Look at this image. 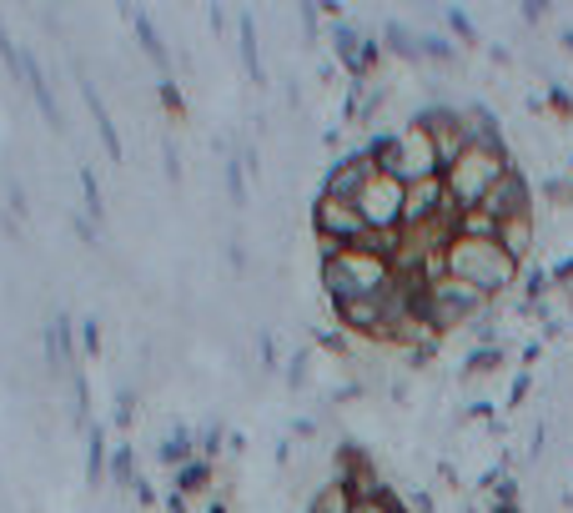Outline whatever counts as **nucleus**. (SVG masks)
Masks as SVG:
<instances>
[{
  "mask_svg": "<svg viewBox=\"0 0 573 513\" xmlns=\"http://www.w3.org/2000/svg\"><path fill=\"white\" fill-rule=\"evenodd\" d=\"M493 222H513V217H534V201H528V182H523V171H503L493 186H488V197L478 201Z\"/></svg>",
  "mask_w": 573,
  "mask_h": 513,
  "instance_id": "8",
  "label": "nucleus"
},
{
  "mask_svg": "<svg viewBox=\"0 0 573 513\" xmlns=\"http://www.w3.org/2000/svg\"><path fill=\"white\" fill-rule=\"evenodd\" d=\"M503 171H509V151H478V146H468V151L443 171V182H448V192H453L458 207L468 211V207H478V201L488 197V186H493Z\"/></svg>",
  "mask_w": 573,
  "mask_h": 513,
  "instance_id": "4",
  "label": "nucleus"
},
{
  "mask_svg": "<svg viewBox=\"0 0 573 513\" xmlns=\"http://www.w3.org/2000/svg\"><path fill=\"white\" fill-rule=\"evenodd\" d=\"M493 513H523V509H519V503H498Z\"/></svg>",
  "mask_w": 573,
  "mask_h": 513,
  "instance_id": "44",
  "label": "nucleus"
},
{
  "mask_svg": "<svg viewBox=\"0 0 573 513\" xmlns=\"http://www.w3.org/2000/svg\"><path fill=\"white\" fill-rule=\"evenodd\" d=\"M378 176V161H373V151H352V157H342L338 167L327 171V186L322 197H338V201H357L363 197V186Z\"/></svg>",
  "mask_w": 573,
  "mask_h": 513,
  "instance_id": "10",
  "label": "nucleus"
},
{
  "mask_svg": "<svg viewBox=\"0 0 573 513\" xmlns=\"http://www.w3.org/2000/svg\"><path fill=\"white\" fill-rule=\"evenodd\" d=\"M207 513H227V509H222V503H211V509H207Z\"/></svg>",
  "mask_w": 573,
  "mask_h": 513,
  "instance_id": "46",
  "label": "nucleus"
},
{
  "mask_svg": "<svg viewBox=\"0 0 573 513\" xmlns=\"http://www.w3.org/2000/svg\"><path fill=\"white\" fill-rule=\"evenodd\" d=\"M131 403H136V398H131V393H121V398H117V423H121V428H126V423H131Z\"/></svg>",
  "mask_w": 573,
  "mask_h": 513,
  "instance_id": "40",
  "label": "nucleus"
},
{
  "mask_svg": "<svg viewBox=\"0 0 573 513\" xmlns=\"http://www.w3.org/2000/svg\"><path fill=\"white\" fill-rule=\"evenodd\" d=\"M352 513H403V503L392 499V493H382V499H363V503H352Z\"/></svg>",
  "mask_w": 573,
  "mask_h": 513,
  "instance_id": "33",
  "label": "nucleus"
},
{
  "mask_svg": "<svg viewBox=\"0 0 573 513\" xmlns=\"http://www.w3.org/2000/svg\"><path fill=\"white\" fill-rule=\"evenodd\" d=\"M488 303L478 288H468V282H458V277H438V282H428V292H423V303H417V313L428 317L438 332H453L458 322H468L478 307Z\"/></svg>",
  "mask_w": 573,
  "mask_h": 513,
  "instance_id": "5",
  "label": "nucleus"
},
{
  "mask_svg": "<svg viewBox=\"0 0 573 513\" xmlns=\"http://www.w3.org/2000/svg\"><path fill=\"white\" fill-rule=\"evenodd\" d=\"M21 76H26V86H31V96H36V106H40V117L51 121H61V111H56V96H51V86H46V71L36 66V56L31 51H21Z\"/></svg>",
  "mask_w": 573,
  "mask_h": 513,
  "instance_id": "15",
  "label": "nucleus"
},
{
  "mask_svg": "<svg viewBox=\"0 0 573 513\" xmlns=\"http://www.w3.org/2000/svg\"><path fill=\"white\" fill-rule=\"evenodd\" d=\"M544 197L553 201V207H569V201H573V182H569V176H548V182H544Z\"/></svg>",
  "mask_w": 573,
  "mask_h": 513,
  "instance_id": "29",
  "label": "nucleus"
},
{
  "mask_svg": "<svg viewBox=\"0 0 573 513\" xmlns=\"http://www.w3.org/2000/svg\"><path fill=\"white\" fill-rule=\"evenodd\" d=\"M81 192H86V211H92L96 227H101L106 207H101V186H96V171H92V167H81Z\"/></svg>",
  "mask_w": 573,
  "mask_h": 513,
  "instance_id": "28",
  "label": "nucleus"
},
{
  "mask_svg": "<svg viewBox=\"0 0 573 513\" xmlns=\"http://www.w3.org/2000/svg\"><path fill=\"white\" fill-rule=\"evenodd\" d=\"M167 509H171V513H192V509H186V493H176V488H171V499H167Z\"/></svg>",
  "mask_w": 573,
  "mask_h": 513,
  "instance_id": "43",
  "label": "nucleus"
},
{
  "mask_svg": "<svg viewBox=\"0 0 573 513\" xmlns=\"http://www.w3.org/2000/svg\"><path fill=\"white\" fill-rule=\"evenodd\" d=\"M313 227H317V237H322V242H338V247L363 242V232H367L357 201H338V197H322V201H317Z\"/></svg>",
  "mask_w": 573,
  "mask_h": 513,
  "instance_id": "7",
  "label": "nucleus"
},
{
  "mask_svg": "<svg viewBox=\"0 0 573 513\" xmlns=\"http://www.w3.org/2000/svg\"><path fill=\"white\" fill-rule=\"evenodd\" d=\"M227 192H232L236 207L247 201V176H242V161H227Z\"/></svg>",
  "mask_w": 573,
  "mask_h": 513,
  "instance_id": "31",
  "label": "nucleus"
},
{
  "mask_svg": "<svg viewBox=\"0 0 573 513\" xmlns=\"http://www.w3.org/2000/svg\"><path fill=\"white\" fill-rule=\"evenodd\" d=\"M513 403H523V398H528V372H519V378H513Z\"/></svg>",
  "mask_w": 573,
  "mask_h": 513,
  "instance_id": "42",
  "label": "nucleus"
},
{
  "mask_svg": "<svg viewBox=\"0 0 573 513\" xmlns=\"http://www.w3.org/2000/svg\"><path fill=\"white\" fill-rule=\"evenodd\" d=\"M458 121H463L468 146H478V151H503V132H498V117L488 111V106H463Z\"/></svg>",
  "mask_w": 573,
  "mask_h": 513,
  "instance_id": "14",
  "label": "nucleus"
},
{
  "mask_svg": "<svg viewBox=\"0 0 573 513\" xmlns=\"http://www.w3.org/2000/svg\"><path fill=\"white\" fill-rule=\"evenodd\" d=\"M382 36H388V51L392 56H407V61H417V56H423V46H417V36L407 26H398V21H392L388 30H382Z\"/></svg>",
  "mask_w": 573,
  "mask_h": 513,
  "instance_id": "25",
  "label": "nucleus"
},
{
  "mask_svg": "<svg viewBox=\"0 0 573 513\" xmlns=\"http://www.w3.org/2000/svg\"><path fill=\"white\" fill-rule=\"evenodd\" d=\"M86 101H92V111H96V132H101V146H106V157L111 161H121V136H117V121L106 117V101L86 86Z\"/></svg>",
  "mask_w": 573,
  "mask_h": 513,
  "instance_id": "20",
  "label": "nucleus"
},
{
  "mask_svg": "<svg viewBox=\"0 0 573 513\" xmlns=\"http://www.w3.org/2000/svg\"><path fill=\"white\" fill-rule=\"evenodd\" d=\"M403 197L407 186L398 182V176H373V182L363 186V197H357V211H363V222L373 227V232H398L403 227Z\"/></svg>",
  "mask_w": 573,
  "mask_h": 513,
  "instance_id": "6",
  "label": "nucleus"
},
{
  "mask_svg": "<svg viewBox=\"0 0 573 513\" xmlns=\"http://www.w3.org/2000/svg\"><path fill=\"white\" fill-rule=\"evenodd\" d=\"M307 513H352V493L332 478V484H322V493L313 499V509H307Z\"/></svg>",
  "mask_w": 573,
  "mask_h": 513,
  "instance_id": "24",
  "label": "nucleus"
},
{
  "mask_svg": "<svg viewBox=\"0 0 573 513\" xmlns=\"http://www.w3.org/2000/svg\"><path fill=\"white\" fill-rule=\"evenodd\" d=\"M453 201V192H448L443 176H428V182H413L403 197V227H428L438 222V211Z\"/></svg>",
  "mask_w": 573,
  "mask_h": 513,
  "instance_id": "11",
  "label": "nucleus"
},
{
  "mask_svg": "<svg viewBox=\"0 0 573 513\" xmlns=\"http://www.w3.org/2000/svg\"><path fill=\"white\" fill-rule=\"evenodd\" d=\"M338 322L357 338H378L388 342V313H382V297H363V303H338Z\"/></svg>",
  "mask_w": 573,
  "mask_h": 513,
  "instance_id": "13",
  "label": "nucleus"
},
{
  "mask_svg": "<svg viewBox=\"0 0 573 513\" xmlns=\"http://www.w3.org/2000/svg\"><path fill=\"white\" fill-rule=\"evenodd\" d=\"M217 448H222V428L211 423V428H202V433H196V453H202V459H211Z\"/></svg>",
  "mask_w": 573,
  "mask_h": 513,
  "instance_id": "35",
  "label": "nucleus"
},
{
  "mask_svg": "<svg viewBox=\"0 0 573 513\" xmlns=\"http://www.w3.org/2000/svg\"><path fill=\"white\" fill-rule=\"evenodd\" d=\"M0 61H5V71H21V51H15V40H11V30H5V21H0Z\"/></svg>",
  "mask_w": 573,
  "mask_h": 513,
  "instance_id": "34",
  "label": "nucleus"
},
{
  "mask_svg": "<svg viewBox=\"0 0 573 513\" xmlns=\"http://www.w3.org/2000/svg\"><path fill=\"white\" fill-rule=\"evenodd\" d=\"M322 288L332 297V307L382 297L392 288V262H382L373 252H357V247H338L322 257Z\"/></svg>",
  "mask_w": 573,
  "mask_h": 513,
  "instance_id": "1",
  "label": "nucleus"
},
{
  "mask_svg": "<svg viewBox=\"0 0 573 513\" xmlns=\"http://www.w3.org/2000/svg\"><path fill=\"white\" fill-rule=\"evenodd\" d=\"M448 26H453L463 40H478V30H473V21H468V15H463V11H448Z\"/></svg>",
  "mask_w": 573,
  "mask_h": 513,
  "instance_id": "36",
  "label": "nucleus"
},
{
  "mask_svg": "<svg viewBox=\"0 0 573 513\" xmlns=\"http://www.w3.org/2000/svg\"><path fill=\"white\" fill-rule=\"evenodd\" d=\"M448 277H458V282L478 288L483 297H493V292H503L513 277H519V262H513V257L498 247V242L453 237V247H448Z\"/></svg>",
  "mask_w": 573,
  "mask_h": 513,
  "instance_id": "3",
  "label": "nucleus"
},
{
  "mask_svg": "<svg viewBox=\"0 0 573 513\" xmlns=\"http://www.w3.org/2000/svg\"><path fill=\"white\" fill-rule=\"evenodd\" d=\"M46 347H51V363L56 368H76V342H71V317L56 313L51 328H46Z\"/></svg>",
  "mask_w": 573,
  "mask_h": 513,
  "instance_id": "17",
  "label": "nucleus"
},
{
  "mask_svg": "<svg viewBox=\"0 0 573 513\" xmlns=\"http://www.w3.org/2000/svg\"><path fill=\"white\" fill-rule=\"evenodd\" d=\"M458 237H468V242H498V222L488 217L483 207H468L463 217H458Z\"/></svg>",
  "mask_w": 573,
  "mask_h": 513,
  "instance_id": "19",
  "label": "nucleus"
},
{
  "mask_svg": "<svg viewBox=\"0 0 573 513\" xmlns=\"http://www.w3.org/2000/svg\"><path fill=\"white\" fill-rule=\"evenodd\" d=\"M111 478H117L121 488H136V463H131V448L126 443L111 453Z\"/></svg>",
  "mask_w": 573,
  "mask_h": 513,
  "instance_id": "27",
  "label": "nucleus"
},
{
  "mask_svg": "<svg viewBox=\"0 0 573 513\" xmlns=\"http://www.w3.org/2000/svg\"><path fill=\"white\" fill-rule=\"evenodd\" d=\"M207 484H211V463L207 459H192V463H182V468H176V493H186V499H192V493H202Z\"/></svg>",
  "mask_w": 573,
  "mask_h": 513,
  "instance_id": "23",
  "label": "nucleus"
},
{
  "mask_svg": "<svg viewBox=\"0 0 573 513\" xmlns=\"http://www.w3.org/2000/svg\"><path fill=\"white\" fill-rule=\"evenodd\" d=\"M423 126H428L432 146H438V161H443V171L453 167L463 151H468V136H463V121H458V111H448V106H432V111H423Z\"/></svg>",
  "mask_w": 573,
  "mask_h": 513,
  "instance_id": "12",
  "label": "nucleus"
},
{
  "mask_svg": "<svg viewBox=\"0 0 573 513\" xmlns=\"http://www.w3.org/2000/svg\"><path fill=\"white\" fill-rule=\"evenodd\" d=\"M367 151H373V161H378L382 176H398L403 186L428 182V176H443L438 146H432V136H428V126H423V121H407L403 132L378 136Z\"/></svg>",
  "mask_w": 573,
  "mask_h": 513,
  "instance_id": "2",
  "label": "nucleus"
},
{
  "mask_svg": "<svg viewBox=\"0 0 573 513\" xmlns=\"http://www.w3.org/2000/svg\"><path fill=\"white\" fill-rule=\"evenodd\" d=\"M161 101H167L171 111L182 117V91H176V81H161Z\"/></svg>",
  "mask_w": 573,
  "mask_h": 513,
  "instance_id": "37",
  "label": "nucleus"
},
{
  "mask_svg": "<svg viewBox=\"0 0 573 513\" xmlns=\"http://www.w3.org/2000/svg\"><path fill=\"white\" fill-rule=\"evenodd\" d=\"M548 277H553V282H559V288H563V282H569V277H573V257H563V262H553V267H548Z\"/></svg>",
  "mask_w": 573,
  "mask_h": 513,
  "instance_id": "39",
  "label": "nucleus"
},
{
  "mask_svg": "<svg viewBox=\"0 0 573 513\" xmlns=\"http://www.w3.org/2000/svg\"><path fill=\"white\" fill-rule=\"evenodd\" d=\"M417 46H423L428 61H453V46H448L443 36H417Z\"/></svg>",
  "mask_w": 573,
  "mask_h": 513,
  "instance_id": "32",
  "label": "nucleus"
},
{
  "mask_svg": "<svg viewBox=\"0 0 573 513\" xmlns=\"http://www.w3.org/2000/svg\"><path fill=\"white\" fill-rule=\"evenodd\" d=\"M192 453H196V438L186 433L182 423H176V428H171V433L161 438V448H157V459H161V463H171V468H182V463H192Z\"/></svg>",
  "mask_w": 573,
  "mask_h": 513,
  "instance_id": "18",
  "label": "nucleus"
},
{
  "mask_svg": "<svg viewBox=\"0 0 573 513\" xmlns=\"http://www.w3.org/2000/svg\"><path fill=\"white\" fill-rule=\"evenodd\" d=\"M498 363H503V347H478V353L468 357V372H493Z\"/></svg>",
  "mask_w": 573,
  "mask_h": 513,
  "instance_id": "30",
  "label": "nucleus"
},
{
  "mask_svg": "<svg viewBox=\"0 0 573 513\" xmlns=\"http://www.w3.org/2000/svg\"><path fill=\"white\" fill-rule=\"evenodd\" d=\"M131 26H136V40H142V51L157 61L161 71H167V46H161V36H157V26H151V15L146 11H131Z\"/></svg>",
  "mask_w": 573,
  "mask_h": 513,
  "instance_id": "22",
  "label": "nucleus"
},
{
  "mask_svg": "<svg viewBox=\"0 0 573 513\" xmlns=\"http://www.w3.org/2000/svg\"><path fill=\"white\" fill-rule=\"evenodd\" d=\"M498 247L509 252L513 262H523V257H528V247H534V217H513V222H498Z\"/></svg>",
  "mask_w": 573,
  "mask_h": 513,
  "instance_id": "16",
  "label": "nucleus"
},
{
  "mask_svg": "<svg viewBox=\"0 0 573 513\" xmlns=\"http://www.w3.org/2000/svg\"><path fill=\"white\" fill-rule=\"evenodd\" d=\"M563 46H569V51H573V30H563Z\"/></svg>",
  "mask_w": 573,
  "mask_h": 513,
  "instance_id": "45",
  "label": "nucleus"
},
{
  "mask_svg": "<svg viewBox=\"0 0 573 513\" xmlns=\"http://www.w3.org/2000/svg\"><path fill=\"white\" fill-rule=\"evenodd\" d=\"M81 338H86V347H92V353H96V347H101V328H96V317H92V322H86V328H81Z\"/></svg>",
  "mask_w": 573,
  "mask_h": 513,
  "instance_id": "41",
  "label": "nucleus"
},
{
  "mask_svg": "<svg viewBox=\"0 0 573 513\" xmlns=\"http://www.w3.org/2000/svg\"><path fill=\"white\" fill-rule=\"evenodd\" d=\"M338 484L352 493V503L382 499V493H392V488L382 484V474L373 468V459H367L363 448H342V459H338Z\"/></svg>",
  "mask_w": 573,
  "mask_h": 513,
  "instance_id": "9",
  "label": "nucleus"
},
{
  "mask_svg": "<svg viewBox=\"0 0 573 513\" xmlns=\"http://www.w3.org/2000/svg\"><path fill=\"white\" fill-rule=\"evenodd\" d=\"M106 468H111V459H106V428L96 423L92 433H86V484H101Z\"/></svg>",
  "mask_w": 573,
  "mask_h": 513,
  "instance_id": "21",
  "label": "nucleus"
},
{
  "mask_svg": "<svg viewBox=\"0 0 573 513\" xmlns=\"http://www.w3.org/2000/svg\"><path fill=\"white\" fill-rule=\"evenodd\" d=\"M236 36H242V61H247V71L261 81V61H257V26H252V15H242V21H236Z\"/></svg>",
  "mask_w": 573,
  "mask_h": 513,
  "instance_id": "26",
  "label": "nucleus"
},
{
  "mask_svg": "<svg viewBox=\"0 0 573 513\" xmlns=\"http://www.w3.org/2000/svg\"><path fill=\"white\" fill-rule=\"evenodd\" d=\"M548 106H553L559 117H569V111H573V101H569V91H563V86H553V96H548Z\"/></svg>",
  "mask_w": 573,
  "mask_h": 513,
  "instance_id": "38",
  "label": "nucleus"
}]
</instances>
